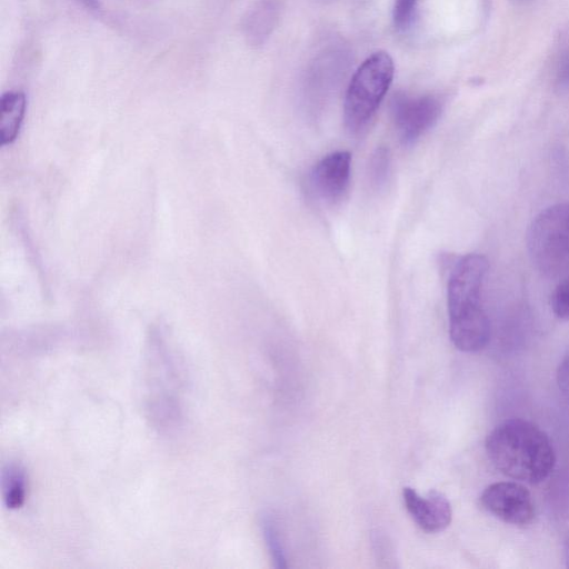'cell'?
Returning a JSON list of instances; mask_svg holds the SVG:
<instances>
[{"mask_svg": "<svg viewBox=\"0 0 569 569\" xmlns=\"http://www.w3.org/2000/svg\"><path fill=\"white\" fill-rule=\"evenodd\" d=\"M486 451L501 473L531 485L548 479L556 465L548 435L535 423L519 418L496 426L486 439Z\"/></svg>", "mask_w": 569, "mask_h": 569, "instance_id": "obj_1", "label": "cell"}, {"mask_svg": "<svg viewBox=\"0 0 569 569\" xmlns=\"http://www.w3.org/2000/svg\"><path fill=\"white\" fill-rule=\"evenodd\" d=\"M487 272V259L470 253L453 264L449 276V333L455 347L463 352L483 349L490 338V322L482 303Z\"/></svg>", "mask_w": 569, "mask_h": 569, "instance_id": "obj_2", "label": "cell"}, {"mask_svg": "<svg viewBox=\"0 0 569 569\" xmlns=\"http://www.w3.org/2000/svg\"><path fill=\"white\" fill-rule=\"evenodd\" d=\"M527 249L545 276H569V203L553 204L536 216L527 231Z\"/></svg>", "mask_w": 569, "mask_h": 569, "instance_id": "obj_3", "label": "cell"}, {"mask_svg": "<svg viewBox=\"0 0 569 569\" xmlns=\"http://www.w3.org/2000/svg\"><path fill=\"white\" fill-rule=\"evenodd\" d=\"M392 58L376 52L366 59L355 72L345 100L343 119L352 133L363 130L386 96L393 78Z\"/></svg>", "mask_w": 569, "mask_h": 569, "instance_id": "obj_4", "label": "cell"}, {"mask_svg": "<svg viewBox=\"0 0 569 569\" xmlns=\"http://www.w3.org/2000/svg\"><path fill=\"white\" fill-rule=\"evenodd\" d=\"M441 111V101L431 94L412 97L399 92L391 101L392 119L405 144L415 143L437 122Z\"/></svg>", "mask_w": 569, "mask_h": 569, "instance_id": "obj_5", "label": "cell"}, {"mask_svg": "<svg viewBox=\"0 0 569 569\" xmlns=\"http://www.w3.org/2000/svg\"><path fill=\"white\" fill-rule=\"evenodd\" d=\"M481 506L499 520L515 525H529L536 513L533 498L521 483L501 481L489 485L480 496Z\"/></svg>", "mask_w": 569, "mask_h": 569, "instance_id": "obj_6", "label": "cell"}, {"mask_svg": "<svg viewBox=\"0 0 569 569\" xmlns=\"http://www.w3.org/2000/svg\"><path fill=\"white\" fill-rule=\"evenodd\" d=\"M351 171V154L336 151L327 154L313 167L310 182L315 193L326 202L340 201L348 190Z\"/></svg>", "mask_w": 569, "mask_h": 569, "instance_id": "obj_7", "label": "cell"}, {"mask_svg": "<svg viewBox=\"0 0 569 569\" xmlns=\"http://www.w3.org/2000/svg\"><path fill=\"white\" fill-rule=\"evenodd\" d=\"M403 501L417 525L427 532L445 530L451 522L452 510L446 496L431 490L427 497L419 496L412 488H403Z\"/></svg>", "mask_w": 569, "mask_h": 569, "instance_id": "obj_8", "label": "cell"}, {"mask_svg": "<svg viewBox=\"0 0 569 569\" xmlns=\"http://www.w3.org/2000/svg\"><path fill=\"white\" fill-rule=\"evenodd\" d=\"M27 109V98L22 91H8L0 101V143H12L21 129Z\"/></svg>", "mask_w": 569, "mask_h": 569, "instance_id": "obj_9", "label": "cell"}, {"mask_svg": "<svg viewBox=\"0 0 569 569\" xmlns=\"http://www.w3.org/2000/svg\"><path fill=\"white\" fill-rule=\"evenodd\" d=\"M28 479L24 468L18 462H8L1 471V495L10 510L20 509L27 498Z\"/></svg>", "mask_w": 569, "mask_h": 569, "instance_id": "obj_10", "label": "cell"}, {"mask_svg": "<svg viewBox=\"0 0 569 569\" xmlns=\"http://www.w3.org/2000/svg\"><path fill=\"white\" fill-rule=\"evenodd\" d=\"M277 19V6L272 0H262L249 13L246 21L247 36L254 42L268 37Z\"/></svg>", "mask_w": 569, "mask_h": 569, "instance_id": "obj_11", "label": "cell"}, {"mask_svg": "<svg viewBox=\"0 0 569 569\" xmlns=\"http://www.w3.org/2000/svg\"><path fill=\"white\" fill-rule=\"evenodd\" d=\"M390 167V156L388 149L379 147L372 153L369 161V179L376 187H381L386 183Z\"/></svg>", "mask_w": 569, "mask_h": 569, "instance_id": "obj_12", "label": "cell"}, {"mask_svg": "<svg viewBox=\"0 0 569 569\" xmlns=\"http://www.w3.org/2000/svg\"><path fill=\"white\" fill-rule=\"evenodd\" d=\"M550 306L558 318L569 320V276L561 279L553 290Z\"/></svg>", "mask_w": 569, "mask_h": 569, "instance_id": "obj_13", "label": "cell"}, {"mask_svg": "<svg viewBox=\"0 0 569 569\" xmlns=\"http://www.w3.org/2000/svg\"><path fill=\"white\" fill-rule=\"evenodd\" d=\"M263 536L267 542V546L270 550V553L273 558L277 568H286V558L283 555V549L281 547V542L278 537V532L276 527L269 519H264L262 522Z\"/></svg>", "mask_w": 569, "mask_h": 569, "instance_id": "obj_14", "label": "cell"}, {"mask_svg": "<svg viewBox=\"0 0 569 569\" xmlns=\"http://www.w3.org/2000/svg\"><path fill=\"white\" fill-rule=\"evenodd\" d=\"M418 0H396L392 11L397 29L405 30L410 26L417 10Z\"/></svg>", "mask_w": 569, "mask_h": 569, "instance_id": "obj_15", "label": "cell"}, {"mask_svg": "<svg viewBox=\"0 0 569 569\" xmlns=\"http://www.w3.org/2000/svg\"><path fill=\"white\" fill-rule=\"evenodd\" d=\"M557 385L562 398L569 405V351L558 367Z\"/></svg>", "mask_w": 569, "mask_h": 569, "instance_id": "obj_16", "label": "cell"}, {"mask_svg": "<svg viewBox=\"0 0 569 569\" xmlns=\"http://www.w3.org/2000/svg\"><path fill=\"white\" fill-rule=\"evenodd\" d=\"M557 81L563 88H569V48L560 53L557 63Z\"/></svg>", "mask_w": 569, "mask_h": 569, "instance_id": "obj_17", "label": "cell"}, {"mask_svg": "<svg viewBox=\"0 0 569 569\" xmlns=\"http://www.w3.org/2000/svg\"><path fill=\"white\" fill-rule=\"evenodd\" d=\"M78 2H81L86 8H88L91 11H100L101 4L99 0H77Z\"/></svg>", "mask_w": 569, "mask_h": 569, "instance_id": "obj_18", "label": "cell"}]
</instances>
